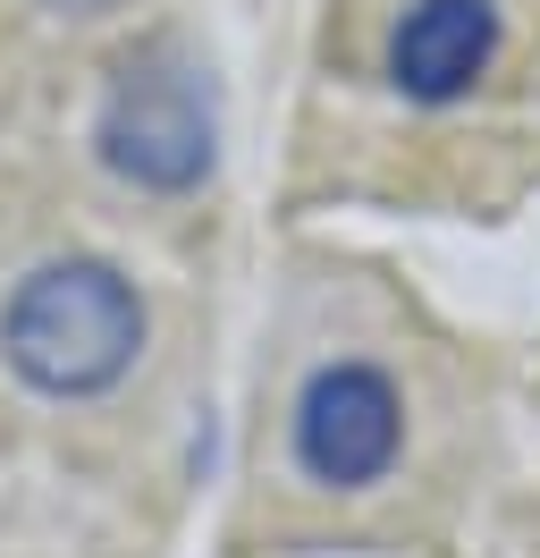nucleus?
<instances>
[{"label": "nucleus", "instance_id": "5", "mask_svg": "<svg viewBox=\"0 0 540 558\" xmlns=\"http://www.w3.org/2000/svg\"><path fill=\"white\" fill-rule=\"evenodd\" d=\"M42 9H60V17H110V9H127V0H42Z\"/></svg>", "mask_w": 540, "mask_h": 558}, {"label": "nucleus", "instance_id": "1", "mask_svg": "<svg viewBox=\"0 0 540 558\" xmlns=\"http://www.w3.org/2000/svg\"><path fill=\"white\" fill-rule=\"evenodd\" d=\"M152 348V314L110 254H51L0 296V364L34 398H110Z\"/></svg>", "mask_w": 540, "mask_h": 558}, {"label": "nucleus", "instance_id": "2", "mask_svg": "<svg viewBox=\"0 0 540 558\" xmlns=\"http://www.w3.org/2000/svg\"><path fill=\"white\" fill-rule=\"evenodd\" d=\"M94 153L101 170L135 186V195H195L220 170V102H211V76L177 51L152 43L119 60L110 94L94 110Z\"/></svg>", "mask_w": 540, "mask_h": 558}, {"label": "nucleus", "instance_id": "3", "mask_svg": "<svg viewBox=\"0 0 540 558\" xmlns=\"http://www.w3.org/2000/svg\"><path fill=\"white\" fill-rule=\"evenodd\" d=\"M287 457L312 490H380L405 457V389L371 355L312 364L287 407Z\"/></svg>", "mask_w": 540, "mask_h": 558}, {"label": "nucleus", "instance_id": "4", "mask_svg": "<svg viewBox=\"0 0 540 558\" xmlns=\"http://www.w3.org/2000/svg\"><path fill=\"white\" fill-rule=\"evenodd\" d=\"M499 51H506L499 0H405L389 43H380V76L414 110H456L481 94Z\"/></svg>", "mask_w": 540, "mask_h": 558}]
</instances>
